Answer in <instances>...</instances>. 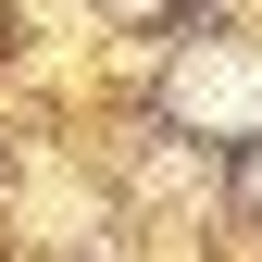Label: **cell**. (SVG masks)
<instances>
[{
  "instance_id": "cell-1",
  "label": "cell",
  "mask_w": 262,
  "mask_h": 262,
  "mask_svg": "<svg viewBox=\"0 0 262 262\" xmlns=\"http://www.w3.org/2000/svg\"><path fill=\"white\" fill-rule=\"evenodd\" d=\"M187 125H262V62L250 50H212V62H187Z\"/></svg>"
}]
</instances>
